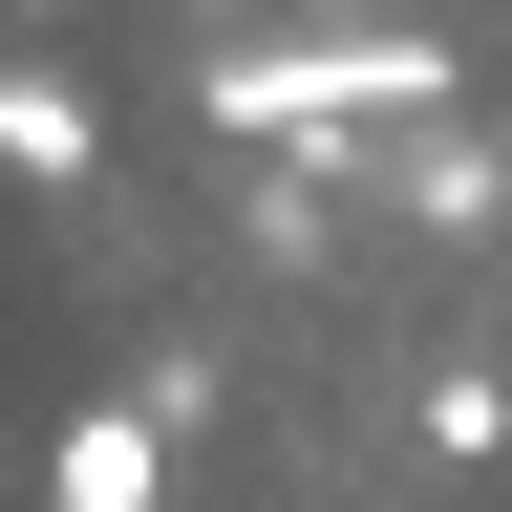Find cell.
<instances>
[{
    "label": "cell",
    "mask_w": 512,
    "mask_h": 512,
    "mask_svg": "<svg viewBox=\"0 0 512 512\" xmlns=\"http://www.w3.org/2000/svg\"><path fill=\"white\" fill-rule=\"evenodd\" d=\"M192 107H214L235 150H363V128H427V107H448V43H427V22H342V43H214V64H192Z\"/></svg>",
    "instance_id": "6da1fadb"
},
{
    "label": "cell",
    "mask_w": 512,
    "mask_h": 512,
    "mask_svg": "<svg viewBox=\"0 0 512 512\" xmlns=\"http://www.w3.org/2000/svg\"><path fill=\"white\" fill-rule=\"evenodd\" d=\"M150 491H171V406H150V384L86 406V427L43 448V512H150Z\"/></svg>",
    "instance_id": "7a4b0ae2"
},
{
    "label": "cell",
    "mask_w": 512,
    "mask_h": 512,
    "mask_svg": "<svg viewBox=\"0 0 512 512\" xmlns=\"http://www.w3.org/2000/svg\"><path fill=\"white\" fill-rule=\"evenodd\" d=\"M86 150H107L86 86H64V64H22V86H0V171H22V192H86Z\"/></svg>",
    "instance_id": "3957f363"
},
{
    "label": "cell",
    "mask_w": 512,
    "mask_h": 512,
    "mask_svg": "<svg viewBox=\"0 0 512 512\" xmlns=\"http://www.w3.org/2000/svg\"><path fill=\"white\" fill-rule=\"evenodd\" d=\"M384 192H406V214H448V235H470V214H512V150H363Z\"/></svg>",
    "instance_id": "277c9868"
},
{
    "label": "cell",
    "mask_w": 512,
    "mask_h": 512,
    "mask_svg": "<svg viewBox=\"0 0 512 512\" xmlns=\"http://www.w3.org/2000/svg\"><path fill=\"white\" fill-rule=\"evenodd\" d=\"M427 448H448V470H491V448H512V384H491V363H448V384H427Z\"/></svg>",
    "instance_id": "5b68a950"
},
{
    "label": "cell",
    "mask_w": 512,
    "mask_h": 512,
    "mask_svg": "<svg viewBox=\"0 0 512 512\" xmlns=\"http://www.w3.org/2000/svg\"><path fill=\"white\" fill-rule=\"evenodd\" d=\"M22 22H43V0H22Z\"/></svg>",
    "instance_id": "8992f818"
}]
</instances>
